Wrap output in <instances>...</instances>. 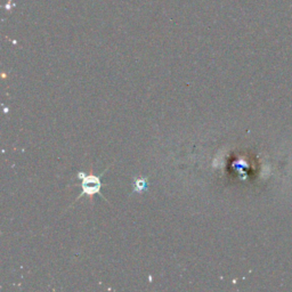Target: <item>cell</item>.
Returning <instances> with one entry per match:
<instances>
[{
    "instance_id": "cell-1",
    "label": "cell",
    "mask_w": 292,
    "mask_h": 292,
    "mask_svg": "<svg viewBox=\"0 0 292 292\" xmlns=\"http://www.w3.org/2000/svg\"><path fill=\"white\" fill-rule=\"evenodd\" d=\"M80 177L83 178L82 182V194H89L92 195L94 193H98L101 189V183H100V178L95 177V176H88L85 177L83 175H80ZM81 194V195H82Z\"/></svg>"
}]
</instances>
